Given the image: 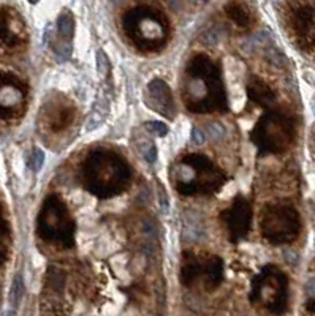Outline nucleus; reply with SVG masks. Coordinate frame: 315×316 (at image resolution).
<instances>
[{
  "instance_id": "obj_1",
  "label": "nucleus",
  "mask_w": 315,
  "mask_h": 316,
  "mask_svg": "<svg viewBox=\"0 0 315 316\" xmlns=\"http://www.w3.org/2000/svg\"><path fill=\"white\" fill-rule=\"evenodd\" d=\"M255 144L263 152H282L295 138V123L283 112H269L255 127L252 135Z\"/></svg>"
},
{
  "instance_id": "obj_2",
  "label": "nucleus",
  "mask_w": 315,
  "mask_h": 316,
  "mask_svg": "<svg viewBox=\"0 0 315 316\" xmlns=\"http://www.w3.org/2000/svg\"><path fill=\"white\" fill-rule=\"evenodd\" d=\"M262 229L263 236L271 243H287L298 237L301 231V220L293 206L274 204L265 210Z\"/></svg>"
},
{
  "instance_id": "obj_3",
  "label": "nucleus",
  "mask_w": 315,
  "mask_h": 316,
  "mask_svg": "<svg viewBox=\"0 0 315 316\" xmlns=\"http://www.w3.org/2000/svg\"><path fill=\"white\" fill-rule=\"evenodd\" d=\"M289 280L280 270L268 266L263 274L255 280L253 285V300H262L271 311L280 313L287 305L289 297Z\"/></svg>"
},
{
  "instance_id": "obj_4",
  "label": "nucleus",
  "mask_w": 315,
  "mask_h": 316,
  "mask_svg": "<svg viewBox=\"0 0 315 316\" xmlns=\"http://www.w3.org/2000/svg\"><path fill=\"white\" fill-rule=\"evenodd\" d=\"M59 203H52L49 199L48 203H45L41 213H40V234L45 239H52L54 233L59 231L62 239H70V225L67 220V215H62L64 209L61 206H57Z\"/></svg>"
},
{
  "instance_id": "obj_5",
  "label": "nucleus",
  "mask_w": 315,
  "mask_h": 316,
  "mask_svg": "<svg viewBox=\"0 0 315 316\" xmlns=\"http://www.w3.org/2000/svg\"><path fill=\"white\" fill-rule=\"evenodd\" d=\"M24 102V92L13 76L0 75V117H13Z\"/></svg>"
},
{
  "instance_id": "obj_6",
  "label": "nucleus",
  "mask_w": 315,
  "mask_h": 316,
  "mask_svg": "<svg viewBox=\"0 0 315 316\" xmlns=\"http://www.w3.org/2000/svg\"><path fill=\"white\" fill-rule=\"evenodd\" d=\"M250 206L244 198H238L233 207L225 213V220L233 240L244 237L250 228Z\"/></svg>"
},
{
  "instance_id": "obj_7",
  "label": "nucleus",
  "mask_w": 315,
  "mask_h": 316,
  "mask_svg": "<svg viewBox=\"0 0 315 316\" xmlns=\"http://www.w3.org/2000/svg\"><path fill=\"white\" fill-rule=\"evenodd\" d=\"M173 95L168 85L162 79H154L148 85V105L157 111L163 114L165 117H173L175 114V105H173Z\"/></svg>"
},
{
  "instance_id": "obj_8",
  "label": "nucleus",
  "mask_w": 315,
  "mask_h": 316,
  "mask_svg": "<svg viewBox=\"0 0 315 316\" xmlns=\"http://www.w3.org/2000/svg\"><path fill=\"white\" fill-rule=\"evenodd\" d=\"M75 30L73 14L64 10L57 18V40L54 45V52L61 60H67L71 54V38Z\"/></svg>"
},
{
  "instance_id": "obj_9",
  "label": "nucleus",
  "mask_w": 315,
  "mask_h": 316,
  "mask_svg": "<svg viewBox=\"0 0 315 316\" xmlns=\"http://www.w3.org/2000/svg\"><path fill=\"white\" fill-rule=\"evenodd\" d=\"M295 28L306 48H315V11L312 8H301L296 13Z\"/></svg>"
},
{
  "instance_id": "obj_10",
  "label": "nucleus",
  "mask_w": 315,
  "mask_h": 316,
  "mask_svg": "<svg viewBox=\"0 0 315 316\" xmlns=\"http://www.w3.org/2000/svg\"><path fill=\"white\" fill-rule=\"evenodd\" d=\"M247 92H249V97L253 100V102H256L262 106H268L271 103H274V100H276V95H274L273 90L269 89V85H266L263 81L256 79V78L250 79Z\"/></svg>"
},
{
  "instance_id": "obj_11",
  "label": "nucleus",
  "mask_w": 315,
  "mask_h": 316,
  "mask_svg": "<svg viewBox=\"0 0 315 316\" xmlns=\"http://www.w3.org/2000/svg\"><path fill=\"white\" fill-rule=\"evenodd\" d=\"M109 114V106L105 98H98L95 102L94 109L91 111L88 122H85V132H94L98 127H102Z\"/></svg>"
},
{
  "instance_id": "obj_12",
  "label": "nucleus",
  "mask_w": 315,
  "mask_h": 316,
  "mask_svg": "<svg viewBox=\"0 0 315 316\" xmlns=\"http://www.w3.org/2000/svg\"><path fill=\"white\" fill-rule=\"evenodd\" d=\"M19 35L11 27V21L7 14L0 13V45L2 46H16L19 45Z\"/></svg>"
},
{
  "instance_id": "obj_13",
  "label": "nucleus",
  "mask_w": 315,
  "mask_h": 316,
  "mask_svg": "<svg viewBox=\"0 0 315 316\" xmlns=\"http://www.w3.org/2000/svg\"><path fill=\"white\" fill-rule=\"evenodd\" d=\"M24 280H22V275L18 274L13 280V285H11V290H10V305L11 307H18L21 304V300L24 297Z\"/></svg>"
},
{
  "instance_id": "obj_14",
  "label": "nucleus",
  "mask_w": 315,
  "mask_h": 316,
  "mask_svg": "<svg viewBox=\"0 0 315 316\" xmlns=\"http://www.w3.org/2000/svg\"><path fill=\"white\" fill-rule=\"evenodd\" d=\"M208 278L211 286H217L222 280V263L219 258H214L208 266Z\"/></svg>"
},
{
  "instance_id": "obj_15",
  "label": "nucleus",
  "mask_w": 315,
  "mask_h": 316,
  "mask_svg": "<svg viewBox=\"0 0 315 316\" xmlns=\"http://www.w3.org/2000/svg\"><path fill=\"white\" fill-rule=\"evenodd\" d=\"M95 64H97V71L102 78H106L109 71V59L103 49H98L95 54Z\"/></svg>"
},
{
  "instance_id": "obj_16",
  "label": "nucleus",
  "mask_w": 315,
  "mask_h": 316,
  "mask_svg": "<svg viewBox=\"0 0 315 316\" xmlns=\"http://www.w3.org/2000/svg\"><path fill=\"white\" fill-rule=\"evenodd\" d=\"M7 251H8V233L5 222L0 215V264L7 260Z\"/></svg>"
},
{
  "instance_id": "obj_17",
  "label": "nucleus",
  "mask_w": 315,
  "mask_h": 316,
  "mask_svg": "<svg viewBox=\"0 0 315 316\" xmlns=\"http://www.w3.org/2000/svg\"><path fill=\"white\" fill-rule=\"evenodd\" d=\"M228 14H230V18L241 27H246L249 24V14L238 5H232L228 8Z\"/></svg>"
},
{
  "instance_id": "obj_18",
  "label": "nucleus",
  "mask_w": 315,
  "mask_h": 316,
  "mask_svg": "<svg viewBox=\"0 0 315 316\" xmlns=\"http://www.w3.org/2000/svg\"><path fill=\"white\" fill-rule=\"evenodd\" d=\"M206 132H208V136L212 141H222L225 138V135H226L225 127L222 123H219V122H211V123H208Z\"/></svg>"
},
{
  "instance_id": "obj_19",
  "label": "nucleus",
  "mask_w": 315,
  "mask_h": 316,
  "mask_svg": "<svg viewBox=\"0 0 315 316\" xmlns=\"http://www.w3.org/2000/svg\"><path fill=\"white\" fill-rule=\"evenodd\" d=\"M139 150H141L142 158H145L148 163H154L157 160V149H155V146L152 144V142H148V141L141 142Z\"/></svg>"
},
{
  "instance_id": "obj_20",
  "label": "nucleus",
  "mask_w": 315,
  "mask_h": 316,
  "mask_svg": "<svg viewBox=\"0 0 315 316\" xmlns=\"http://www.w3.org/2000/svg\"><path fill=\"white\" fill-rule=\"evenodd\" d=\"M43 163H45V153L40 149H34L31 153V158H28V166H31L32 171H40Z\"/></svg>"
},
{
  "instance_id": "obj_21",
  "label": "nucleus",
  "mask_w": 315,
  "mask_h": 316,
  "mask_svg": "<svg viewBox=\"0 0 315 316\" xmlns=\"http://www.w3.org/2000/svg\"><path fill=\"white\" fill-rule=\"evenodd\" d=\"M145 127H146V130H148L151 135H154V136H157V138L165 136V135L168 133V127H166L165 123H162V122H157V120L148 122Z\"/></svg>"
},
{
  "instance_id": "obj_22",
  "label": "nucleus",
  "mask_w": 315,
  "mask_h": 316,
  "mask_svg": "<svg viewBox=\"0 0 315 316\" xmlns=\"http://www.w3.org/2000/svg\"><path fill=\"white\" fill-rule=\"evenodd\" d=\"M269 60L280 67V65L285 62V57H283V54H282L280 51H277V49H271V51H269Z\"/></svg>"
},
{
  "instance_id": "obj_23",
  "label": "nucleus",
  "mask_w": 315,
  "mask_h": 316,
  "mask_svg": "<svg viewBox=\"0 0 315 316\" xmlns=\"http://www.w3.org/2000/svg\"><path fill=\"white\" fill-rule=\"evenodd\" d=\"M192 141H193V144H198V146L205 144V135H203V132L199 130V128H196V127L192 128Z\"/></svg>"
},
{
  "instance_id": "obj_24",
  "label": "nucleus",
  "mask_w": 315,
  "mask_h": 316,
  "mask_svg": "<svg viewBox=\"0 0 315 316\" xmlns=\"http://www.w3.org/2000/svg\"><path fill=\"white\" fill-rule=\"evenodd\" d=\"M159 203H160L162 209L166 212L168 210V198H166V193H165L162 185H159Z\"/></svg>"
},
{
  "instance_id": "obj_25",
  "label": "nucleus",
  "mask_w": 315,
  "mask_h": 316,
  "mask_svg": "<svg viewBox=\"0 0 315 316\" xmlns=\"http://www.w3.org/2000/svg\"><path fill=\"white\" fill-rule=\"evenodd\" d=\"M304 290H306V293H307L309 296H315V278H310V280L306 283Z\"/></svg>"
},
{
  "instance_id": "obj_26",
  "label": "nucleus",
  "mask_w": 315,
  "mask_h": 316,
  "mask_svg": "<svg viewBox=\"0 0 315 316\" xmlns=\"http://www.w3.org/2000/svg\"><path fill=\"white\" fill-rule=\"evenodd\" d=\"M28 2H31V4H37V2H38V0H28Z\"/></svg>"
}]
</instances>
